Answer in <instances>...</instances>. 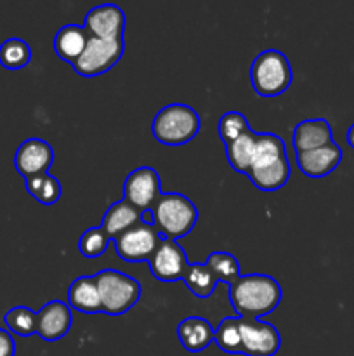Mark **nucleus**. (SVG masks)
<instances>
[{"label":"nucleus","instance_id":"nucleus-19","mask_svg":"<svg viewBox=\"0 0 354 356\" xmlns=\"http://www.w3.org/2000/svg\"><path fill=\"white\" fill-rule=\"evenodd\" d=\"M68 302L69 308H75L76 312L82 313H103L101 306L99 291L94 277H80L69 285L68 291Z\"/></svg>","mask_w":354,"mask_h":356},{"label":"nucleus","instance_id":"nucleus-14","mask_svg":"<svg viewBox=\"0 0 354 356\" xmlns=\"http://www.w3.org/2000/svg\"><path fill=\"white\" fill-rule=\"evenodd\" d=\"M342 160V149L337 143H328L311 152L297 153V165L309 177H323L333 172Z\"/></svg>","mask_w":354,"mask_h":356},{"label":"nucleus","instance_id":"nucleus-29","mask_svg":"<svg viewBox=\"0 0 354 356\" xmlns=\"http://www.w3.org/2000/svg\"><path fill=\"white\" fill-rule=\"evenodd\" d=\"M16 353V344L12 336L7 330L0 329V356H14Z\"/></svg>","mask_w":354,"mask_h":356},{"label":"nucleus","instance_id":"nucleus-3","mask_svg":"<svg viewBox=\"0 0 354 356\" xmlns=\"http://www.w3.org/2000/svg\"><path fill=\"white\" fill-rule=\"evenodd\" d=\"M200 131V115L183 103L167 104L156 113L151 132L156 141L169 146H180L196 138Z\"/></svg>","mask_w":354,"mask_h":356},{"label":"nucleus","instance_id":"nucleus-6","mask_svg":"<svg viewBox=\"0 0 354 356\" xmlns=\"http://www.w3.org/2000/svg\"><path fill=\"white\" fill-rule=\"evenodd\" d=\"M124 38H96L89 37L83 54L73 65L75 72L82 76H97L113 68L124 56Z\"/></svg>","mask_w":354,"mask_h":356},{"label":"nucleus","instance_id":"nucleus-2","mask_svg":"<svg viewBox=\"0 0 354 356\" xmlns=\"http://www.w3.org/2000/svg\"><path fill=\"white\" fill-rule=\"evenodd\" d=\"M155 228L163 238L179 240L194 228L198 221V209L186 195L162 193L151 207Z\"/></svg>","mask_w":354,"mask_h":356},{"label":"nucleus","instance_id":"nucleus-1","mask_svg":"<svg viewBox=\"0 0 354 356\" xmlns=\"http://www.w3.org/2000/svg\"><path fill=\"white\" fill-rule=\"evenodd\" d=\"M283 292L280 284L269 275H242L229 285V301L239 318L259 320L280 306Z\"/></svg>","mask_w":354,"mask_h":356},{"label":"nucleus","instance_id":"nucleus-27","mask_svg":"<svg viewBox=\"0 0 354 356\" xmlns=\"http://www.w3.org/2000/svg\"><path fill=\"white\" fill-rule=\"evenodd\" d=\"M110 240L111 238L101 226L99 228H89L87 232H83V235L78 240L80 254L83 257H89V259H96V257L103 256Z\"/></svg>","mask_w":354,"mask_h":356},{"label":"nucleus","instance_id":"nucleus-25","mask_svg":"<svg viewBox=\"0 0 354 356\" xmlns=\"http://www.w3.org/2000/svg\"><path fill=\"white\" fill-rule=\"evenodd\" d=\"M207 264L212 270V273L215 275L219 282H224V284L233 285L242 273H239V263L233 254L222 252V250H217V252H212L210 256L207 257Z\"/></svg>","mask_w":354,"mask_h":356},{"label":"nucleus","instance_id":"nucleus-9","mask_svg":"<svg viewBox=\"0 0 354 356\" xmlns=\"http://www.w3.org/2000/svg\"><path fill=\"white\" fill-rule=\"evenodd\" d=\"M187 264L189 263H187L183 247L176 240L163 238V236L156 250L153 252L151 259L148 261L149 271L160 282L183 280Z\"/></svg>","mask_w":354,"mask_h":356},{"label":"nucleus","instance_id":"nucleus-10","mask_svg":"<svg viewBox=\"0 0 354 356\" xmlns=\"http://www.w3.org/2000/svg\"><path fill=\"white\" fill-rule=\"evenodd\" d=\"M125 200L141 211H148L158 200L160 174L153 167H139L132 170L124 184Z\"/></svg>","mask_w":354,"mask_h":356},{"label":"nucleus","instance_id":"nucleus-16","mask_svg":"<svg viewBox=\"0 0 354 356\" xmlns=\"http://www.w3.org/2000/svg\"><path fill=\"white\" fill-rule=\"evenodd\" d=\"M214 334L215 329L212 323L201 316H187L177 327L180 344L191 353H198L210 346L214 343Z\"/></svg>","mask_w":354,"mask_h":356},{"label":"nucleus","instance_id":"nucleus-26","mask_svg":"<svg viewBox=\"0 0 354 356\" xmlns=\"http://www.w3.org/2000/svg\"><path fill=\"white\" fill-rule=\"evenodd\" d=\"M3 322L10 332L21 337H30L37 334V313L24 306H16V308L9 309L3 316Z\"/></svg>","mask_w":354,"mask_h":356},{"label":"nucleus","instance_id":"nucleus-31","mask_svg":"<svg viewBox=\"0 0 354 356\" xmlns=\"http://www.w3.org/2000/svg\"><path fill=\"white\" fill-rule=\"evenodd\" d=\"M347 143H349V145L354 148V124L351 125L349 132H347Z\"/></svg>","mask_w":354,"mask_h":356},{"label":"nucleus","instance_id":"nucleus-22","mask_svg":"<svg viewBox=\"0 0 354 356\" xmlns=\"http://www.w3.org/2000/svg\"><path fill=\"white\" fill-rule=\"evenodd\" d=\"M26 190L35 200H38L44 205H52L61 198V183L58 177L51 174H38V176L28 177Z\"/></svg>","mask_w":354,"mask_h":356},{"label":"nucleus","instance_id":"nucleus-4","mask_svg":"<svg viewBox=\"0 0 354 356\" xmlns=\"http://www.w3.org/2000/svg\"><path fill=\"white\" fill-rule=\"evenodd\" d=\"M94 280L99 291L103 313L108 315H124L141 299V284L127 273L118 270H103L94 275Z\"/></svg>","mask_w":354,"mask_h":356},{"label":"nucleus","instance_id":"nucleus-12","mask_svg":"<svg viewBox=\"0 0 354 356\" xmlns=\"http://www.w3.org/2000/svg\"><path fill=\"white\" fill-rule=\"evenodd\" d=\"M83 28L89 37L96 38H124L125 14L115 3H103L90 9L85 16Z\"/></svg>","mask_w":354,"mask_h":356},{"label":"nucleus","instance_id":"nucleus-5","mask_svg":"<svg viewBox=\"0 0 354 356\" xmlns=\"http://www.w3.org/2000/svg\"><path fill=\"white\" fill-rule=\"evenodd\" d=\"M250 80L259 96H280L292 83V66L287 56L276 49H267L253 59Z\"/></svg>","mask_w":354,"mask_h":356},{"label":"nucleus","instance_id":"nucleus-20","mask_svg":"<svg viewBox=\"0 0 354 356\" xmlns=\"http://www.w3.org/2000/svg\"><path fill=\"white\" fill-rule=\"evenodd\" d=\"M257 136L259 132H253L252 129L243 132L239 138L226 145V155H228V162L236 172L246 174L252 163L253 153H255L257 146Z\"/></svg>","mask_w":354,"mask_h":356},{"label":"nucleus","instance_id":"nucleus-23","mask_svg":"<svg viewBox=\"0 0 354 356\" xmlns=\"http://www.w3.org/2000/svg\"><path fill=\"white\" fill-rule=\"evenodd\" d=\"M214 341L222 351L231 355H243L242 334H239V316H226L215 329Z\"/></svg>","mask_w":354,"mask_h":356},{"label":"nucleus","instance_id":"nucleus-8","mask_svg":"<svg viewBox=\"0 0 354 356\" xmlns=\"http://www.w3.org/2000/svg\"><path fill=\"white\" fill-rule=\"evenodd\" d=\"M239 334L246 356H274L281 348L278 329L264 320L239 318Z\"/></svg>","mask_w":354,"mask_h":356},{"label":"nucleus","instance_id":"nucleus-18","mask_svg":"<svg viewBox=\"0 0 354 356\" xmlns=\"http://www.w3.org/2000/svg\"><path fill=\"white\" fill-rule=\"evenodd\" d=\"M89 42V33L82 24H65L56 33L54 51L65 61L75 65L76 59L83 54Z\"/></svg>","mask_w":354,"mask_h":356},{"label":"nucleus","instance_id":"nucleus-28","mask_svg":"<svg viewBox=\"0 0 354 356\" xmlns=\"http://www.w3.org/2000/svg\"><path fill=\"white\" fill-rule=\"evenodd\" d=\"M219 136H221L222 143L229 145L231 141H235L236 138L243 134V132L250 131V124L246 120L245 115H242L239 111H228L221 117L217 124Z\"/></svg>","mask_w":354,"mask_h":356},{"label":"nucleus","instance_id":"nucleus-15","mask_svg":"<svg viewBox=\"0 0 354 356\" xmlns=\"http://www.w3.org/2000/svg\"><path fill=\"white\" fill-rule=\"evenodd\" d=\"M333 141V132L325 118H307L298 122L294 131V148L297 153L311 152Z\"/></svg>","mask_w":354,"mask_h":356},{"label":"nucleus","instance_id":"nucleus-21","mask_svg":"<svg viewBox=\"0 0 354 356\" xmlns=\"http://www.w3.org/2000/svg\"><path fill=\"white\" fill-rule=\"evenodd\" d=\"M183 280L186 284V287L200 299L210 298L219 284V280L212 273L210 268L203 263L187 264Z\"/></svg>","mask_w":354,"mask_h":356},{"label":"nucleus","instance_id":"nucleus-11","mask_svg":"<svg viewBox=\"0 0 354 356\" xmlns=\"http://www.w3.org/2000/svg\"><path fill=\"white\" fill-rule=\"evenodd\" d=\"M52 162L54 149L47 141L38 138H30L21 143L14 155V167L24 179L38 174H47Z\"/></svg>","mask_w":354,"mask_h":356},{"label":"nucleus","instance_id":"nucleus-7","mask_svg":"<svg viewBox=\"0 0 354 356\" xmlns=\"http://www.w3.org/2000/svg\"><path fill=\"white\" fill-rule=\"evenodd\" d=\"M162 235L155 225H144L139 221L137 225L128 228L117 238H113L117 254L127 263H139V261H149L153 252L158 247Z\"/></svg>","mask_w":354,"mask_h":356},{"label":"nucleus","instance_id":"nucleus-24","mask_svg":"<svg viewBox=\"0 0 354 356\" xmlns=\"http://www.w3.org/2000/svg\"><path fill=\"white\" fill-rule=\"evenodd\" d=\"M31 49L23 38H7L0 45V65L7 70H21L30 63Z\"/></svg>","mask_w":354,"mask_h":356},{"label":"nucleus","instance_id":"nucleus-13","mask_svg":"<svg viewBox=\"0 0 354 356\" xmlns=\"http://www.w3.org/2000/svg\"><path fill=\"white\" fill-rule=\"evenodd\" d=\"M71 309L59 299L49 301L37 313V334L49 343L65 337L71 329Z\"/></svg>","mask_w":354,"mask_h":356},{"label":"nucleus","instance_id":"nucleus-30","mask_svg":"<svg viewBox=\"0 0 354 356\" xmlns=\"http://www.w3.org/2000/svg\"><path fill=\"white\" fill-rule=\"evenodd\" d=\"M141 222H144V225H155V221H153V212H151V209H148V211H142V214H141Z\"/></svg>","mask_w":354,"mask_h":356},{"label":"nucleus","instance_id":"nucleus-17","mask_svg":"<svg viewBox=\"0 0 354 356\" xmlns=\"http://www.w3.org/2000/svg\"><path fill=\"white\" fill-rule=\"evenodd\" d=\"M142 211L137 209L135 205L128 204L127 200H118L104 212L103 221H101V228L106 232V235L111 240L117 238L118 235H121L124 232H127L128 228L137 225L141 221Z\"/></svg>","mask_w":354,"mask_h":356}]
</instances>
